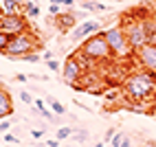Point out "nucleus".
I'll use <instances>...</instances> for the list:
<instances>
[{
  "instance_id": "39",
  "label": "nucleus",
  "mask_w": 156,
  "mask_h": 147,
  "mask_svg": "<svg viewBox=\"0 0 156 147\" xmlns=\"http://www.w3.org/2000/svg\"><path fill=\"white\" fill-rule=\"evenodd\" d=\"M152 114H154V117H156V110H154V112H152Z\"/></svg>"
},
{
  "instance_id": "22",
  "label": "nucleus",
  "mask_w": 156,
  "mask_h": 147,
  "mask_svg": "<svg viewBox=\"0 0 156 147\" xmlns=\"http://www.w3.org/2000/svg\"><path fill=\"white\" fill-rule=\"evenodd\" d=\"M48 13H51V18H57L62 13V5H48Z\"/></svg>"
},
{
  "instance_id": "21",
  "label": "nucleus",
  "mask_w": 156,
  "mask_h": 147,
  "mask_svg": "<svg viewBox=\"0 0 156 147\" xmlns=\"http://www.w3.org/2000/svg\"><path fill=\"white\" fill-rule=\"evenodd\" d=\"M123 138H126V134H123V132H117V134L112 136V141H110L112 147H121V141H123Z\"/></svg>"
},
{
  "instance_id": "24",
  "label": "nucleus",
  "mask_w": 156,
  "mask_h": 147,
  "mask_svg": "<svg viewBox=\"0 0 156 147\" xmlns=\"http://www.w3.org/2000/svg\"><path fill=\"white\" fill-rule=\"evenodd\" d=\"M114 134H117V130H114V128H108V130H106V134H103V143H110Z\"/></svg>"
},
{
  "instance_id": "6",
  "label": "nucleus",
  "mask_w": 156,
  "mask_h": 147,
  "mask_svg": "<svg viewBox=\"0 0 156 147\" xmlns=\"http://www.w3.org/2000/svg\"><path fill=\"white\" fill-rule=\"evenodd\" d=\"M31 29L29 24V18L24 13H18V16H2L0 18V31L5 35L13 37V35H20V33H27Z\"/></svg>"
},
{
  "instance_id": "1",
  "label": "nucleus",
  "mask_w": 156,
  "mask_h": 147,
  "mask_svg": "<svg viewBox=\"0 0 156 147\" xmlns=\"http://www.w3.org/2000/svg\"><path fill=\"white\" fill-rule=\"evenodd\" d=\"M121 90H123V97L130 103H145L156 94V75H152L143 68L132 70L123 79Z\"/></svg>"
},
{
  "instance_id": "8",
  "label": "nucleus",
  "mask_w": 156,
  "mask_h": 147,
  "mask_svg": "<svg viewBox=\"0 0 156 147\" xmlns=\"http://www.w3.org/2000/svg\"><path fill=\"white\" fill-rule=\"evenodd\" d=\"M101 31V24L97 22V20H84V22H79L75 29L70 31V37L73 40H86L90 35H95Z\"/></svg>"
},
{
  "instance_id": "3",
  "label": "nucleus",
  "mask_w": 156,
  "mask_h": 147,
  "mask_svg": "<svg viewBox=\"0 0 156 147\" xmlns=\"http://www.w3.org/2000/svg\"><path fill=\"white\" fill-rule=\"evenodd\" d=\"M103 35H106V42L108 46L112 48V55H114V61L117 59H132L134 57V48L130 46V42L126 37V31H123L121 24H112V26H106L103 29Z\"/></svg>"
},
{
  "instance_id": "7",
  "label": "nucleus",
  "mask_w": 156,
  "mask_h": 147,
  "mask_svg": "<svg viewBox=\"0 0 156 147\" xmlns=\"http://www.w3.org/2000/svg\"><path fill=\"white\" fill-rule=\"evenodd\" d=\"M134 57H136V64L143 70L156 75V44L154 42H147L145 46H141L136 53H134Z\"/></svg>"
},
{
  "instance_id": "4",
  "label": "nucleus",
  "mask_w": 156,
  "mask_h": 147,
  "mask_svg": "<svg viewBox=\"0 0 156 147\" xmlns=\"http://www.w3.org/2000/svg\"><path fill=\"white\" fill-rule=\"evenodd\" d=\"M37 48H44V44H40L37 37L27 31V33H20V35H13L9 37V44H7V51L2 55H7L9 59H22L27 53H33Z\"/></svg>"
},
{
  "instance_id": "20",
  "label": "nucleus",
  "mask_w": 156,
  "mask_h": 147,
  "mask_svg": "<svg viewBox=\"0 0 156 147\" xmlns=\"http://www.w3.org/2000/svg\"><path fill=\"white\" fill-rule=\"evenodd\" d=\"M11 125H13V119H11V117H9V119H2V121H0V134H7Z\"/></svg>"
},
{
  "instance_id": "18",
  "label": "nucleus",
  "mask_w": 156,
  "mask_h": 147,
  "mask_svg": "<svg viewBox=\"0 0 156 147\" xmlns=\"http://www.w3.org/2000/svg\"><path fill=\"white\" fill-rule=\"evenodd\" d=\"M22 59H24V61H29V64H40V61H42V55H40L37 51H33V53H27Z\"/></svg>"
},
{
  "instance_id": "13",
  "label": "nucleus",
  "mask_w": 156,
  "mask_h": 147,
  "mask_svg": "<svg viewBox=\"0 0 156 147\" xmlns=\"http://www.w3.org/2000/svg\"><path fill=\"white\" fill-rule=\"evenodd\" d=\"M22 13H24L29 20L40 18V7H37V2H35V0H27L24 7H22Z\"/></svg>"
},
{
  "instance_id": "30",
  "label": "nucleus",
  "mask_w": 156,
  "mask_h": 147,
  "mask_svg": "<svg viewBox=\"0 0 156 147\" xmlns=\"http://www.w3.org/2000/svg\"><path fill=\"white\" fill-rule=\"evenodd\" d=\"M13 79H16V81H20V83H22V81H27V79H29V75H24V72H18V75H16Z\"/></svg>"
},
{
  "instance_id": "37",
  "label": "nucleus",
  "mask_w": 156,
  "mask_h": 147,
  "mask_svg": "<svg viewBox=\"0 0 156 147\" xmlns=\"http://www.w3.org/2000/svg\"><path fill=\"white\" fill-rule=\"evenodd\" d=\"M51 5H59V0H51Z\"/></svg>"
},
{
  "instance_id": "5",
  "label": "nucleus",
  "mask_w": 156,
  "mask_h": 147,
  "mask_svg": "<svg viewBox=\"0 0 156 147\" xmlns=\"http://www.w3.org/2000/svg\"><path fill=\"white\" fill-rule=\"evenodd\" d=\"M88 68H95L90 64L88 59L81 57V53L77 51V53H73L66 57L64 66H62V77H64L66 83H70V86L77 88V83H81V79H84V75L88 72Z\"/></svg>"
},
{
  "instance_id": "11",
  "label": "nucleus",
  "mask_w": 156,
  "mask_h": 147,
  "mask_svg": "<svg viewBox=\"0 0 156 147\" xmlns=\"http://www.w3.org/2000/svg\"><path fill=\"white\" fill-rule=\"evenodd\" d=\"M81 9H84V11H92V13H106V11H110V7L99 2V0H81Z\"/></svg>"
},
{
  "instance_id": "10",
  "label": "nucleus",
  "mask_w": 156,
  "mask_h": 147,
  "mask_svg": "<svg viewBox=\"0 0 156 147\" xmlns=\"http://www.w3.org/2000/svg\"><path fill=\"white\" fill-rule=\"evenodd\" d=\"M13 99H11V92H9L5 86H0V121L13 117Z\"/></svg>"
},
{
  "instance_id": "23",
  "label": "nucleus",
  "mask_w": 156,
  "mask_h": 147,
  "mask_svg": "<svg viewBox=\"0 0 156 147\" xmlns=\"http://www.w3.org/2000/svg\"><path fill=\"white\" fill-rule=\"evenodd\" d=\"M7 44H9V35H5L2 31H0V53L7 51Z\"/></svg>"
},
{
  "instance_id": "40",
  "label": "nucleus",
  "mask_w": 156,
  "mask_h": 147,
  "mask_svg": "<svg viewBox=\"0 0 156 147\" xmlns=\"http://www.w3.org/2000/svg\"><path fill=\"white\" fill-rule=\"evenodd\" d=\"M0 86H2V81H0Z\"/></svg>"
},
{
  "instance_id": "41",
  "label": "nucleus",
  "mask_w": 156,
  "mask_h": 147,
  "mask_svg": "<svg viewBox=\"0 0 156 147\" xmlns=\"http://www.w3.org/2000/svg\"><path fill=\"white\" fill-rule=\"evenodd\" d=\"M0 145H2V141H0Z\"/></svg>"
},
{
  "instance_id": "29",
  "label": "nucleus",
  "mask_w": 156,
  "mask_h": 147,
  "mask_svg": "<svg viewBox=\"0 0 156 147\" xmlns=\"http://www.w3.org/2000/svg\"><path fill=\"white\" fill-rule=\"evenodd\" d=\"M150 20H152V26H154V31H156V7L150 11Z\"/></svg>"
},
{
  "instance_id": "28",
  "label": "nucleus",
  "mask_w": 156,
  "mask_h": 147,
  "mask_svg": "<svg viewBox=\"0 0 156 147\" xmlns=\"http://www.w3.org/2000/svg\"><path fill=\"white\" fill-rule=\"evenodd\" d=\"M7 143H18V138H16L13 134H9V132H7V134H5V145H7Z\"/></svg>"
},
{
  "instance_id": "36",
  "label": "nucleus",
  "mask_w": 156,
  "mask_h": 147,
  "mask_svg": "<svg viewBox=\"0 0 156 147\" xmlns=\"http://www.w3.org/2000/svg\"><path fill=\"white\" fill-rule=\"evenodd\" d=\"M95 147H106V143H97V145H95Z\"/></svg>"
},
{
  "instance_id": "33",
  "label": "nucleus",
  "mask_w": 156,
  "mask_h": 147,
  "mask_svg": "<svg viewBox=\"0 0 156 147\" xmlns=\"http://www.w3.org/2000/svg\"><path fill=\"white\" fill-rule=\"evenodd\" d=\"M121 147H132V141L128 138V136H126V138H123V141H121Z\"/></svg>"
},
{
  "instance_id": "16",
  "label": "nucleus",
  "mask_w": 156,
  "mask_h": 147,
  "mask_svg": "<svg viewBox=\"0 0 156 147\" xmlns=\"http://www.w3.org/2000/svg\"><path fill=\"white\" fill-rule=\"evenodd\" d=\"M70 138H75L77 143H86L88 141V132L86 130H77V128H73V136Z\"/></svg>"
},
{
  "instance_id": "15",
  "label": "nucleus",
  "mask_w": 156,
  "mask_h": 147,
  "mask_svg": "<svg viewBox=\"0 0 156 147\" xmlns=\"http://www.w3.org/2000/svg\"><path fill=\"white\" fill-rule=\"evenodd\" d=\"M70 136H73V128H66V125L57 128V132H55V138L57 141H66V138H70Z\"/></svg>"
},
{
  "instance_id": "12",
  "label": "nucleus",
  "mask_w": 156,
  "mask_h": 147,
  "mask_svg": "<svg viewBox=\"0 0 156 147\" xmlns=\"http://www.w3.org/2000/svg\"><path fill=\"white\" fill-rule=\"evenodd\" d=\"M0 9H2V16H18L22 13V7L13 0H0Z\"/></svg>"
},
{
  "instance_id": "19",
  "label": "nucleus",
  "mask_w": 156,
  "mask_h": 147,
  "mask_svg": "<svg viewBox=\"0 0 156 147\" xmlns=\"http://www.w3.org/2000/svg\"><path fill=\"white\" fill-rule=\"evenodd\" d=\"M20 101H22V103H27V106H33V101H35V97H33V94H31V92H20Z\"/></svg>"
},
{
  "instance_id": "27",
  "label": "nucleus",
  "mask_w": 156,
  "mask_h": 147,
  "mask_svg": "<svg viewBox=\"0 0 156 147\" xmlns=\"http://www.w3.org/2000/svg\"><path fill=\"white\" fill-rule=\"evenodd\" d=\"M31 136H33V138H42V136H44V128L42 130H31Z\"/></svg>"
},
{
  "instance_id": "38",
  "label": "nucleus",
  "mask_w": 156,
  "mask_h": 147,
  "mask_svg": "<svg viewBox=\"0 0 156 147\" xmlns=\"http://www.w3.org/2000/svg\"><path fill=\"white\" fill-rule=\"evenodd\" d=\"M0 18H2V9H0Z\"/></svg>"
},
{
  "instance_id": "26",
  "label": "nucleus",
  "mask_w": 156,
  "mask_h": 147,
  "mask_svg": "<svg viewBox=\"0 0 156 147\" xmlns=\"http://www.w3.org/2000/svg\"><path fill=\"white\" fill-rule=\"evenodd\" d=\"M51 59H55L53 51H44V53H42V61H51Z\"/></svg>"
},
{
  "instance_id": "31",
  "label": "nucleus",
  "mask_w": 156,
  "mask_h": 147,
  "mask_svg": "<svg viewBox=\"0 0 156 147\" xmlns=\"http://www.w3.org/2000/svg\"><path fill=\"white\" fill-rule=\"evenodd\" d=\"M44 145H46V147H59V141H57V138H51V141H46Z\"/></svg>"
},
{
  "instance_id": "32",
  "label": "nucleus",
  "mask_w": 156,
  "mask_h": 147,
  "mask_svg": "<svg viewBox=\"0 0 156 147\" xmlns=\"http://www.w3.org/2000/svg\"><path fill=\"white\" fill-rule=\"evenodd\" d=\"M59 5H62V7H68V9H70L73 5H75V0H59Z\"/></svg>"
},
{
  "instance_id": "17",
  "label": "nucleus",
  "mask_w": 156,
  "mask_h": 147,
  "mask_svg": "<svg viewBox=\"0 0 156 147\" xmlns=\"http://www.w3.org/2000/svg\"><path fill=\"white\" fill-rule=\"evenodd\" d=\"M33 108H35V106H33ZM35 110H37V114H40V117H44L46 121H55V114H53V110H48L46 106H44V108H35Z\"/></svg>"
},
{
  "instance_id": "34",
  "label": "nucleus",
  "mask_w": 156,
  "mask_h": 147,
  "mask_svg": "<svg viewBox=\"0 0 156 147\" xmlns=\"http://www.w3.org/2000/svg\"><path fill=\"white\" fill-rule=\"evenodd\" d=\"M75 16H77V20H84V18H86V11H77Z\"/></svg>"
},
{
  "instance_id": "25",
  "label": "nucleus",
  "mask_w": 156,
  "mask_h": 147,
  "mask_svg": "<svg viewBox=\"0 0 156 147\" xmlns=\"http://www.w3.org/2000/svg\"><path fill=\"white\" fill-rule=\"evenodd\" d=\"M46 66H48V70L57 72V70H59V61H57V59H51V61H46Z\"/></svg>"
},
{
  "instance_id": "2",
  "label": "nucleus",
  "mask_w": 156,
  "mask_h": 147,
  "mask_svg": "<svg viewBox=\"0 0 156 147\" xmlns=\"http://www.w3.org/2000/svg\"><path fill=\"white\" fill-rule=\"evenodd\" d=\"M81 57L88 59L92 66H99V64H112L114 61V55H112V48L108 46L106 42V35H103V29L99 31V33L86 37L84 42H81V46L77 48Z\"/></svg>"
},
{
  "instance_id": "9",
  "label": "nucleus",
  "mask_w": 156,
  "mask_h": 147,
  "mask_svg": "<svg viewBox=\"0 0 156 147\" xmlns=\"http://www.w3.org/2000/svg\"><path fill=\"white\" fill-rule=\"evenodd\" d=\"M77 16H75V11H62L57 18H55V24H57V29H59V33H68V31H73L77 26Z\"/></svg>"
},
{
  "instance_id": "14",
  "label": "nucleus",
  "mask_w": 156,
  "mask_h": 147,
  "mask_svg": "<svg viewBox=\"0 0 156 147\" xmlns=\"http://www.w3.org/2000/svg\"><path fill=\"white\" fill-rule=\"evenodd\" d=\"M46 103L51 106V110H53V114H57V117H62V114H66V108L62 106V103L53 97H46Z\"/></svg>"
},
{
  "instance_id": "35",
  "label": "nucleus",
  "mask_w": 156,
  "mask_h": 147,
  "mask_svg": "<svg viewBox=\"0 0 156 147\" xmlns=\"http://www.w3.org/2000/svg\"><path fill=\"white\" fill-rule=\"evenodd\" d=\"M13 2H18L20 7H24V2H27V0H13Z\"/></svg>"
}]
</instances>
